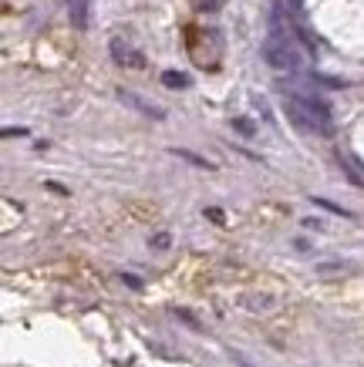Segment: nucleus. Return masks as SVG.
<instances>
[{"label":"nucleus","mask_w":364,"mask_h":367,"mask_svg":"<svg viewBox=\"0 0 364 367\" xmlns=\"http://www.w3.org/2000/svg\"><path fill=\"white\" fill-rule=\"evenodd\" d=\"M283 108H287V118L304 128V131H330V108L324 105L321 98H304V94H287L283 98Z\"/></svg>","instance_id":"nucleus-1"},{"label":"nucleus","mask_w":364,"mask_h":367,"mask_svg":"<svg viewBox=\"0 0 364 367\" xmlns=\"http://www.w3.org/2000/svg\"><path fill=\"white\" fill-rule=\"evenodd\" d=\"M263 61H267L270 68H277V71H297V64H300L293 44L287 38V31L280 27V14L274 17V31H270V38L263 44Z\"/></svg>","instance_id":"nucleus-2"},{"label":"nucleus","mask_w":364,"mask_h":367,"mask_svg":"<svg viewBox=\"0 0 364 367\" xmlns=\"http://www.w3.org/2000/svg\"><path fill=\"white\" fill-rule=\"evenodd\" d=\"M68 17L75 31H88V0H68Z\"/></svg>","instance_id":"nucleus-3"},{"label":"nucleus","mask_w":364,"mask_h":367,"mask_svg":"<svg viewBox=\"0 0 364 367\" xmlns=\"http://www.w3.org/2000/svg\"><path fill=\"white\" fill-rule=\"evenodd\" d=\"M162 84L165 88H189V78L182 71H162Z\"/></svg>","instance_id":"nucleus-4"},{"label":"nucleus","mask_w":364,"mask_h":367,"mask_svg":"<svg viewBox=\"0 0 364 367\" xmlns=\"http://www.w3.org/2000/svg\"><path fill=\"white\" fill-rule=\"evenodd\" d=\"M172 155H179V159H186V162L199 165V168H216L213 162H206L202 155H196V152H189V149H172Z\"/></svg>","instance_id":"nucleus-5"},{"label":"nucleus","mask_w":364,"mask_h":367,"mask_svg":"<svg viewBox=\"0 0 364 367\" xmlns=\"http://www.w3.org/2000/svg\"><path fill=\"white\" fill-rule=\"evenodd\" d=\"M314 205H324L327 212H334V216H341V219H351V212H348V209H341L337 203H327V199H321V196L314 199Z\"/></svg>","instance_id":"nucleus-6"},{"label":"nucleus","mask_w":364,"mask_h":367,"mask_svg":"<svg viewBox=\"0 0 364 367\" xmlns=\"http://www.w3.org/2000/svg\"><path fill=\"white\" fill-rule=\"evenodd\" d=\"M233 128H240L243 135H253L256 128H253V122H246V118H233Z\"/></svg>","instance_id":"nucleus-7"},{"label":"nucleus","mask_w":364,"mask_h":367,"mask_svg":"<svg viewBox=\"0 0 364 367\" xmlns=\"http://www.w3.org/2000/svg\"><path fill=\"white\" fill-rule=\"evenodd\" d=\"M112 54H115V61H119V64H125V47H121L119 38L112 41Z\"/></svg>","instance_id":"nucleus-8"},{"label":"nucleus","mask_w":364,"mask_h":367,"mask_svg":"<svg viewBox=\"0 0 364 367\" xmlns=\"http://www.w3.org/2000/svg\"><path fill=\"white\" fill-rule=\"evenodd\" d=\"M199 7L202 10H219V7H223V0H199Z\"/></svg>","instance_id":"nucleus-9"},{"label":"nucleus","mask_w":364,"mask_h":367,"mask_svg":"<svg viewBox=\"0 0 364 367\" xmlns=\"http://www.w3.org/2000/svg\"><path fill=\"white\" fill-rule=\"evenodd\" d=\"M121 280L132 286V290H138V286H142V280H138V277H132V273H121Z\"/></svg>","instance_id":"nucleus-10"}]
</instances>
